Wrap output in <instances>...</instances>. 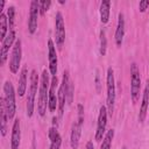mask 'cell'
<instances>
[{
	"label": "cell",
	"mask_w": 149,
	"mask_h": 149,
	"mask_svg": "<svg viewBox=\"0 0 149 149\" xmlns=\"http://www.w3.org/2000/svg\"><path fill=\"white\" fill-rule=\"evenodd\" d=\"M50 5H51V1H50V0L40 1V9H41L40 12H41V14H44V13H45V10H48V9H49Z\"/></svg>",
	"instance_id": "cell-27"
},
{
	"label": "cell",
	"mask_w": 149,
	"mask_h": 149,
	"mask_svg": "<svg viewBox=\"0 0 149 149\" xmlns=\"http://www.w3.org/2000/svg\"><path fill=\"white\" fill-rule=\"evenodd\" d=\"M66 100V92H65V83L62 81L61 87L58 90V107H59V116L63 115L64 112V105Z\"/></svg>",
	"instance_id": "cell-21"
},
{
	"label": "cell",
	"mask_w": 149,
	"mask_h": 149,
	"mask_svg": "<svg viewBox=\"0 0 149 149\" xmlns=\"http://www.w3.org/2000/svg\"><path fill=\"white\" fill-rule=\"evenodd\" d=\"M123 35H125V19H123V14L120 13L119 14V19H118L116 30H115V42H116L118 47H121L122 40H123Z\"/></svg>",
	"instance_id": "cell-14"
},
{
	"label": "cell",
	"mask_w": 149,
	"mask_h": 149,
	"mask_svg": "<svg viewBox=\"0 0 149 149\" xmlns=\"http://www.w3.org/2000/svg\"><path fill=\"white\" fill-rule=\"evenodd\" d=\"M113 136H114V130H113V129H109V130L107 132V134L105 135L104 140H102V144H101V148H100V149H111V144H112Z\"/></svg>",
	"instance_id": "cell-24"
},
{
	"label": "cell",
	"mask_w": 149,
	"mask_h": 149,
	"mask_svg": "<svg viewBox=\"0 0 149 149\" xmlns=\"http://www.w3.org/2000/svg\"><path fill=\"white\" fill-rule=\"evenodd\" d=\"M15 17V8L13 6H10L8 9H7V19H8V22H9V29L13 30V26H14V19Z\"/></svg>",
	"instance_id": "cell-26"
},
{
	"label": "cell",
	"mask_w": 149,
	"mask_h": 149,
	"mask_svg": "<svg viewBox=\"0 0 149 149\" xmlns=\"http://www.w3.org/2000/svg\"><path fill=\"white\" fill-rule=\"evenodd\" d=\"M63 81L65 83V92H66V101L70 105L72 102V98H73V85L69 78V73L68 71H64L63 74Z\"/></svg>",
	"instance_id": "cell-19"
},
{
	"label": "cell",
	"mask_w": 149,
	"mask_h": 149,
	"mask_svg": "<svg viewBox=\"0 0 149 149\" xmlns=\"http://www.w3.org/2000/svg\"><path fill=\"white\" fill-rule=\"evenodd\" d=\"M56 85H57V77L52 76V80L50 84V90H49V101H48V106L50 112H55L56 107H57V95H56Z\"/></svg>",
	"instance_id": "cell-12"
},
{
	"label": "cell",
	"mask_w": 149,
	"mask_h": 149,
	"mask_svg": "<svg viewBox=\"0 0 149 149\" xmlns=\"http://www.w3.org/2000/svg\"><path fill=\"white\" fill-rule=\"evenodd\" d=\"M130 74H132V79H130V91H132V99L134 102L137 101L139 95H140V87H141V78H140V72L137 69V65L135 63L132 64L130 66Z\"/></svg>",
	"instance_id": "cell-5"
},
{
	"label": "cell",
	"mask_w": 149,
	"mask_h": 149,
	"mask_svg": "<svg viewBox=\"0 0 149 149\" xmlns=\"http://www.w3.org/2000/svg\"><path fill=\"white\" fill-rule=\"evenodd\" d=\"M109 6L111 2L108 0H104L100 5V20L102 23H107L109 19Z\"/></svg>",
	"instance_id": "cell-22"
},
{
	"label": "cell",
	"mask_w": 149,
	"mask_h": 149,
	"mask_svg": "<svg viewBox=\"0 0 149 149\" xmlns=\"http://www.w3.org/2000/svg\"><path fill=\"white\" fill-rule=\"evenodd\" d=\"M80 125H83V121H84V107L81 104L78 105V120H77Z\"/></svg>",
	"instance_id": "cell-28"
},
{
	"label": "cell",
	"mask_w": 149,
	"mask_h": 149,
	"mask_svg": "<svg viewBox=\"0 0 149 149\" xmlns=\"http://www.w3.org/2000/svg\"><path fill=\"white\" fill-rule=\"evenodd\" d=\"M122 149H126V147H122Z\"/></svg>",
	"instance_id": "cell-32"
},
{
	"label": "cell",
	"mask_w": 149,
	"mask_h": 149,
	"mask_svg": "<svg viewBox=\"0 0 149 149\" xmlns=\"http://www.w3.org/2000/svg\"><path fill=\"white\" fill-rule=\"evenodd\" d=\"M27 66H23L20 73V78H19V86H17V93L20 97H22L26 93V88H27Z\"/></svg>",
	"instance_id": "cell-20"
},
{
	"label": "cell",
	"mask_w": 149,
	"mask_h": 149,
	"mask_svg": "<svg viewBox=\"0 0 149 149\" xmlns=\"http://www.w3.org/2000/svg\"><path fill=\"white\" fill-rule=\"evenodd\" d=\"M107 123V109L105 106H101L99 109V116H98V126H97V133H95V140L101 141L105 134Z\"/></svg>",
	"instance_id": "cell-9"
},
{
	"label": "cell",
	"mask_w": 149,
	"mask_h": 149,
	"mask_svg": "<svg viewBox=\"0 0 149 149\" xmlns=\"http://www.w3.org/2000/svg\"><path fill=\"white\" fill-rule=\"evenodd\" d=\"M0 121H1V135L5 136L6 133H7V120L8 119V114H7V109H6V106H5V100L3 98H1L0 100Z\"/></svg>",
	"instance_id": "cell-18"
},
{
	"label": "cell",
	"mask_w": 149,
	"mask_h": 149,
	"mask_svg": "<svg viewBox=\"0 0 149 149\" xmlns=\"http://www.w3.org/2000/svg\"><path fill=\"white\" fill-rule=\"evenodd\" d=\"M40 13V2L33 0L30 2V12H29V20H28V29L30 34H34L37 28V17Z\"/></svg>",
	"instance_id": "cell-8"
},
{
	"label": "cell",
	"mask_w": 149,
	"mask_h": 149,
	"mask_svg": "<svg viewBox=\"0 0 149 149\" xmlns=\"http://www.w3.org/2000/svg\"><path fill=\"white\" fill-rule=\"evenodd\" d=\"M37 84H38V77L36 70H33L30 73V86L28 90V98H27V114L28 116L33 115L34 112V102H35V95L37 92Z\"/></svg>",
	"instance_id": "cell-3"
},
{
	"label": "cell",
	"mask_w": 149,
	"mask_h": 149,
	"mask_svg": "<svg viewBox=\"0 0 149 149\" xmlns=\"http://www.w3.org/2000/svg\"><path fill=\"white\" fill-rule=\"evenodd\" d=\"M81 126L78 121L73 122L72 128H71V147L72 149H77L79 144V139H80V133H81Z\"/></svg>",
	"instance_id": "cell-15"
},
{
	"label": "cell",
	"mask_w": 149,
	"mask_h": 149,
	"mask_svg": "<svg viewBox=\"0 0 149 149\" xmlns=\"http://www.w3.org/2000/svg\"><path fill=\"white\" fill-rule=\"evenodd\" d=\"M148 106H149V81H147V85H146V88H144V93H143L142 105H141V109H140V114H139V121L140 122H142L144 120Z\"/></svg>",
	"instance_id": "cell-16"
},
{
	"label": "cell",
	"mask_w": 149,
	"mask_h": 149,
	"mask_svg": "<svg viewBox=\"0 0 149 149\" xmlns=\"http://www.w3.org/2000/svg\"><path fill=\"white\" fill-rule=\"evenodd\" d=\"M49 139H50V149H61L62 139L56 127H51L49 129Z\"/></svg>",
	"instance_id": "cell-17"
},
{
	"label": "cell",
	"mask_w": 149,
	"mask_h": 149,
	"mask_svg": "<svg viewBox=\"0 0 149 149\" xmlns=\"http://www.w3.org/2000/svg\"><path fill=\"white\" fill-rule=\"evenodd\" d=\"M106 48H107L106 35H105V31L101 30V31H100V55H101V56H105V54H106Z\"/></svg>",
	"instance_id": "cell-25"
},
{
	"label": "cell",
	"mask_w": 149,
	"mask_h": 149,
	"mask_svg": "<svg viewBox=\"0 0 149 149\" xmlns=\"http://www.w3.org/2000/svg\"><path fill=\"white\" fill-rule=\"evenodd\" d=\"M107 108L108 114L112 116L114 109V101H115V84H114V72L112 68L107 70Z\"/></svg>",
	"instance_id": "cell-4"
},
{
	"label": "cell",
	"mask_w": 149,
	"mask_h": 149,
	"mask_svg": "<svg viewBox=\"0 0 149 149\" xmlns=\"http://www.w3.org/2000/svg\"><path fill=\"white\" fill-rule=\"evenodd\" d=\"M8 30V19L5 14L0 15V40L3 41L6 38V34Z\"/></svg>",
	"instance_id": "cell-23"
},
{
	"label": "cell",
	"mask_w": 149,
	"mask_h": 149,
	"mask_svg": "<svg viewBox=\"0 0 149 149\" xmlns=\"http://www.w3.org/2000/svg\"><path fill=\"white\" fill-rule=\"evenodd\" d=\"M3 100H5V106L7 109V114H8V119L12 120L14 118L15 114V92H14V87L12 85L10 81H5L3 84Z\"/></svg>",
	"instance_id": "cell-2"
},
{
	"label": "cell",
	"mask_w": 149,
	"mask_h": 149,
	"mask_svg": "<svg viewBox=\"0 0 149 149\" xmlns=\"http://www.w3.org/2000/svg\"><path fill=\"white\" fill-rule=\"evenodd\" d=\"M86 148H87V149H93V143H92L91 141H88L87 144H86Z\"/></svg>",
	"instance_id": "cell-31"
},
{
	"label": "cell",
	"mask_w": 149,
	"mask_h": 149,
	"mask_svg": "<svg viewBox=\"0 0 149 149\" xmlns=\"http://www.w3.org/2000/svg\"><path fill=\"white\" fill-rule=\"evenodd\" d=\"M48 49H49V70L52 76H56L57 72V55H56V49L54 45L52 40L48 41Z\"/></svg>",
	"instance_id": "cell-11"
},
{
	"label": "cell",
	"mask_w": 149,
	"mask_h": 149,
	"mask_svg": "<svg viewBox=\"0 0 149 149\" xmlns=\"http://www.w3.org/2000/svg\"><path fill=\"white\" fill-rule=\"evenodd\" d=\"M55 34H56V44L61 49L63 47L64 40H65V27L64 21L61 12L56 13V21H55Z\"/></svg>",
	"instance_id": "cell-6"
},
{
	"label": "cell",
	"mask_w": 149,
	"mask_h": 149,
	"mask_svg": "<svg viewBox=\"0 0 149 149\" xmlns=\"http://www.w3.org/2000/svg\"><path fill=\"white\" fill-rule=\"evenodd\" d=\"M20 139H21V130H20V120L16 119L13 123L12 128V140H10V146L12 149H19L20 146Z\"/></svg>",
	"instance_id": "cell-13"
},
{
	"label": "cell",
	"mask_w": 149,
	"mask_h": 149,
	"mask_svg": "<svg viewBox=\"0 0 149 149\" xmlns=\"http://www.w3.org/2000/svg\"><path fill=\"white\" fill-rule=\"evenodd\" d=\"M95 86H97V91L100 92V79H99V71L97 70V74H95Z\"/></svg>",
	"instance_id": "cell-30"
},
{
	"label": "cell",
	"mask_w": 149,
	"mask_h": 149,
	"mask_svg": "<svg viewBox=\"0 0 149 149\" xmlns=\"http://www.w3.org/2000/svg\"><path fill=\"white\" fill-rule=\"evenodd\" d=\"M49 76L47 70L43 71L42 77H41V86H40V93H38V113L40 115H44L47 111V105L49 101Z\"/></svg>",
	"instance_id": "cell-1"
},
{
	"label": "cell",
	"mask_w": 149,
	"mask_h": 149,
	"mask_svg": "<svg viewBox=\"0 0 149 149\" xmlns=\"http://www.w3.org/2000/svg\"><path fill=\"white\" fill-rule=\"evenodd\" d=\"M21 56H22V49H21V41L17 40L15 42V45L13 47L12 57L9 62V69L13 73H16L19 71V66L21 63Z\"/></svg>",
	"instance_id": "cell-7"
},
{
	"label": "cell",
	"mask_w": 149,
	"mask_h": 149,
	"mask_svg": "<svg viewBox=\"0 0 149 149\" xmlns=\"http://www.w3.org/2000/svg\"><path fill=\"white\" fill-rule=\"evenodd\" d=\"M148 7H149V0H142V1H140L139 8H140L141 12H144Z\"/></svg>",
	"instance_id": "cell-29"
},
{
	"label": "cell",
	"mask_w": 149,
	"mask_h": 149,
	"mask_svg": "<svg viewBox=\"0 0 149 149\" xmlns=\"http://www.w3.org/2000/svg\"><path fill=\"white\" fill-rule=\"evenodd\" d=\"M15 40V31L14 29L13 30H9L8 35L6 36V38L2 41V45H1V52H0V64L2 65L5 62H6V58H7V52L9 50V47L12 45L13 41Z\"/></svg>",
	"instance_id": "cell-10"
}]
</instances>
